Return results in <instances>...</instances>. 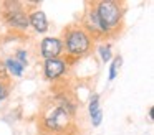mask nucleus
<instances>
[{"label": "nucleus", "instance_id": "9", "mask_svg": "<svg viewBox=\"0 0 154 135\" xmlns=\"http://www.w3.org/2000/svg\"><path fill=\"white\" fill-rule=\"evenodd\" d=\"M4 63H5V68H7V72H8V74L15 76V78H22V74H23V69H25V68L17 61V59L14 58V56L7 58Z\"/></svg>", "mask_w": 154, "mask_h": 135}, {"label": "nucleus", "instance_id": "4", "mask_svg": "<svg viewBox=\"0 0 154 135\" xmlns=\"http://www.w3.org/2000/svg\"><path fill=\"white\" fill-rule=\"evenodd\" d=\"M4 20L10 28L17 30V31H25L30 26L28 22V13L23 10L20 2H5L4 5Z\"/></svg>", "mask_w": 154, "mask_h": 135}, {"label": "nucleus", "instance_id": "2", "mask_svg": "<svg viewBox=\"0 0 154 135\" xmlns=\"http://www.w3.org/2000/svg\"><path fill=\"white\" fill-rule=\"evenodd\" d=\"M94 8H96V15L106 35H116L123 25L124 5L114 0H101V2H94Z\"/></svg>", "mask_w": 154, "mask_h": 135}, {"label": "nucleus", "instance_id": "1", "mask_svg": "<svg viewBox=\"0 0 154 135\" xmlns=\"http://www.w3.org/2000/svg\"><path fill=\"white\" fill-rule=\"evenodd\" d=\"M63 43V59L70 64L73 61L85 58L90 54L91 48H93V40L91 36L81 28L80 25H71L65 30V38L61 40Z\"/></svg>", "mask_w": 154, "mask_h": 135}, {"label": "nucleus", "instance_id": "12", "mask_svg": "<svg viewBox=\"0 0 154 135\" xmlns=\"http://www.w3.org/2000/svg\"><path fill=\"white\" fill-rule=\"evenodd\" d=\"M88 110H90V115L94 114L96 110H100V95L98 94H93L90 99V107H88Z\"/></svg>", "mask_w": 154, "mask_h": 135}, {"label": "nucleus", "instance_id": "15", "mask_svg": "<svg viewBox=\"0 0 154 135\" xmlns=\"http://www.w3.org/2000/svg\"><path fill=\"white\" fill-rule=\"evenodd\" d=\"M0 81H2V82H10L7 68H5V63L2 61V59H0Z\"/></svg>", "mask_w": 154, "mask_h": 135}, {"label": "nucleus", "instance_id": "13", "mask_svg": "<svg viewBox=\"0 0 154 135\" xmlns=\"http://www.w3.org/2000/svg\"><path fill=\"white\" fill-rule=\"evenodd\" d=\"M14 58L17 59V61L23 66V68H27V64H28V54H27V51H25V49H18L17 54H15Z\"/></svg>", "mask_w": 154, "mask_h": 135}, {"label": "nucleus", "instance_id": "14", "mask_svg": "<svg viewBox=\"0 0 154 135\" xmlns=\"http://www.w3.org/2000/svg\"><path fill=\"white\" fill-rule=\"evenodd\" d=\"M8 94H10V82H2L0 81V101L7 99Z\"/></svg>", "mask_w": 154, "mask_h": 135}, {"label": "nucleus", "instance_id": "3", "mask_svg": "<svg viewBox=\"0 0 154 135\" xmlns=\"http://www.w3.org/2000/svg\"><path fill=\"white\" fill-rule=\"evenodd\" d=\"M73 128V115L58 105H50L42 115V130L45 135H68Z\"/></svg>", "mask_w": 154, "mask_h": 135}, {"label": "nucleus", "instance_id": "10", "mask_svg": "<svg viewBox=\"0 0 154 135\" xmlns=\"http://www.w3.org/2000/svg\"><path fill=\"white\" fill-rule=\"evenodd\" d=\"M121 64H123V58H121V56H116V58L113 59V63H111V66H109V81H113L118 76V71H119Z\"/></svg>", "mask_w": 154, "mask_h": 135}, {"label": "nucleus", "instance_id": "8", "mask_svg": "<svg viewBox=\"0 0 154 135\" xmlns=\"http://www.w3.org/2000/svg\"><path fill=\"white\" fill-rule=\"evenodd\" d=\"M28 22H30V26H33V30L37 33H45L48 30V20L47 15H45L42 10H35L28 15Z\"/></svg>", "mask_w": 154, "mask_h": 135}, {"label": "nucleus", "instance_id": "7", "mask_svg": "<svg viewBox=\"0 0 154 135\" xmlns=\"http://www.w3.org/2000/svg\"><path fill=\"white\" fill-rule=\"evenodd\" d=\"M66 71V61L63 58L45 59L43 63V74L48 81H58Z\"/></svg>", "mask_w": 154, "mask_h": 135}, {"label": "nucleus", "instance_id": "11", "mask_svg": "<svg viewBox=\"0 0 154 135\" xmlns=\"http://www.w3.org/2000/svg\"><path fill=\"white\" fill-rule=\"evenodd\" d=\"M98 53H100L103 63H108L111 59V46L109 45H100L98 46Z\"/></svg>", "mask_w": 154, "mask_h": 135}, {"label": "nucleus", "instance_id": "5", "mask_svg": "<svg viewBox=\"0 0 154 135\" xmlns=\"http://www.w3.org/2000/svg\"><path fill=\"white\" fill-rule=\"evenodd\" d=\"M80 26L91 36V40L96 38V40H103L106 38V31L103 30L100 23V18L96 15V8H94V2H88L86 3V10H85L83 16H81V23Z\"/></svg>", "mask_w": 154, "mask_h": 135}, {"label": "nucleus", "instance_id": "17", "mask_svg": "<svg viewBox=\"0 0 154 135\" xmlns=\"http://www.w3.org/2000/svg\"><path fill=\"white\" fill-rule=\"evenodd\" d=\"M152 114H154V109H152V107H149V120H152V119H154V115H152Z\"/></svg>", "mask_w": 154, "mask_h": 135}, {"label": "nucleus", "instance_id": "6", "mask_svg": "<svg viewBox=\"0 0 154 135\" xmlns=\"http://www.w3.org/2000/svg\"><path fill=\"white\" fill-rule=\"evenodd\" d=\"M40 54L45 59H53L63 56V43L60 38H43L40 43Z\"/></svg>", "mask_w": 154, "mask_h": 135}, {"label": "nucleus", "instance_id": "16", "mask_svg": "<svg viewBox=\"0 0 154 135\" xmlns=\"http://www.w3.org/2000/svg\"><path fill=\"white\" fill-rule=\"evenodd\" d=\"M101 120H103V110H96L94 114H91V124H93V127H98V125L101 124Z\"/></svg>", "mask_w": 154, "mask_h": 135}]
</instances>
